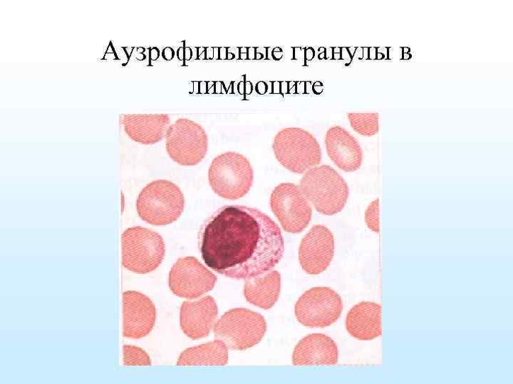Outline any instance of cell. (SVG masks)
Instances as JSON below:
<instances>
[{"label": "cell", "mask_w": 513, "mask_h": 384, "mask_svg": "<svg viewBox=\"0 0 513 384\" xmlns=\"http://www.w3.org/2000/svg\"><path fill=\"white\" fill-rule=\"evenodd\" d=\"M120 123L132 141L146 146L161 141L171 125L167 114H122Z\"/></svg>", "instance_id": "cell-15"}, {"label": "cell", "mask_w": 513, "mask_h": 384, "mask_svg": "<svg viewBox=\"0 0 513 384\" xmlns=\"http://www.w3.org/2000/svg\"><path fill=\"white\" fill-rule=\"evenodd\" d=\"M183 192L174 183L156 180L146 185L137 201L140 218L154 226H165L177 221L184 209Z\"/></svg>", "instance_id": "cell-5"}, {"label": "cell", "mask_w": 513, "mask_h": 384, "mask_svg": "<svg viewBox=\"0 0 513 384\" xmlns=\"http://www.w3.org/2000/svg\"><path fill=\"white\" fill-rule=\"evenodd\" d=\"M217 277L194 257L179 259L168 277V286L180 298L195 299L212 291Z\"/></svg>", "instance_id": "cell-11"}, {"label": "cell", "mask_w": 513, "mask_h": 384, "mask_svg": "<svg viewBox=\"0 0 513 384\" xmlns=\"http://www.w3.org/2000/svg\"><path fill=\"white\" fill-rule=\"evenodd\" d=\"M306 59L311 61L315 57V51L312 48L307 49L304 53Z\"/></svg>", "instance_id": "cell-28"}, {"label": "cell", "mask_w": 513, "mask_h": 384, "mask_svg": "<svg viewBox=\"0 0 513 384\" xmlns=\"http://www.w3.org/2000/svg\"><path fill=\"white\" fill-rule=\"evenodd\" d=\"M281 276L277 271H269L246 281L243 293L246 301L263 310H270L278 301Z\"/></svg>", "instance_id": "cell-19"}, {"label": "cell", "mask_w": 513, "mask_h": 384, "mask_svg": "<svg viewBox=\"0 0 513 384\" xmlns=\"http://www.w3.org/2000/svg\"><path fill=\"white\" fill-rule=\"evenodd\" d=\"M255 91L260 95H265L268 91V85L264 81H260L256 84Z\"/></svg>", "instance_id": "cell-24"}, {"label": "cell", "mask_w": 513, "mask_h": 384, "mask_svg": "<svg viewBox=\"0 0 513 384\" xmlns=\"http://www.w3.org/2000/svg\"><path fill=\"white\" fill-rule=\"evenodd\" d=\"M283 55V52L280 48H275L272 52V57L275 60H279Z\"/></svg>", "instance_id": "cell-30"}, {"label": "cell", "mask_w": 513, "mask_h": 384, "mask_svg": "<svg viewBox=\"0 0 513 384\" xmlns=\"http://www.w3.org/2000/svg\"><path fill=\"white\" fill-rule=\"evenodd\" d=\"M208 93V82H200V93L204 94Z\"/></svg>", "instance_id": "cell-32"}, {"label": "cell", "mask_w": 513, "mask_h": 384, "mask_svg": "<svg viewBox=\"0 0 513 384\" xmlns=\"http://www.w3.org/2000/svg\"><path fill=\"white\" fill-rule=\"evenodd\" d=\"M270 206L283 229L288 233H299L309 225L313 209L299 186L282 183L273 190Z\"/></svg>", "instance_id": "cell-10"}, {"label": "cell", "mask_w": 513, "mask_h": 384, "mask_svg": "<svg viewBox=\"0 0 513 384\" xmlns=\"http://www.w3.org/2000/svg\"><path fill=\"white\" fill-rule=\"evenodd\" d=\"M199 245L204 264L227 278L247 281L282 260L284 242L278 225L261 211L226 206L202 226Z\"/></svg>", "instance_id": "cell-1"}, {"label": "cell", "mask_w": 513, "mask_h": 384, "mask_svg": "<svg viewBox=\"0 0 513 384\" xmlns=\"http://www.w3.org/2000/svg\"><path fill=\"white\" fill-rule=\"evenodd\" d=\"M166 151L175 163L183 166L197 165L207 156L209 138L201 125L179 118L168 127Z\"/></svg>", "instance_id": "cell-8"}, {"label": "cell", "mask_w": 513, "mask_h": 384, "mask_svg": "<svg viewBox=\"0 0 513 384\" xmlns=\"http://www.w3.org/2000/svg\"><path fill=\"white\" fill-rule=\"evenodd\" d=\"M123 335L139 339L153 330L156 320V309L152 301L137 291L123 293Z\"/></svg>", "instance_id": "cell-13"}, {"label": "cell", "mask_w": 513, "mask_h": 384, "mask_svg": "<svg viewBox=\"0 0 513 384\" xmlns=\"http://www.w3.org/2000/svg\"><path fill=\"white\" fill-rule=\"evenodd\" d=\"M197 59H207V48L200 47L197 49Z\"/></svg>", "instance_id": "cell-26"}, {"label": "cell", "mask_w": 513, "mask_h": 384, "mask_svg": "<svg viewBox=\"0 0 513 384\" xmlns=\"http://www.w3.org/2000/svg\"><path fill=\"white\" fill-rule=\"evenodd\" d=\"M123 362L125 366H151L149 354L142 348L132 345L123 347Z\"/></svg>", "instance_id": "cell-22"}, {"label": "cell", "mask_w": 513, "mask_h": 384, "mask_svg": "<svg viewBox=\"0 0 513 384\" xmlns=\"http://www.w3.org/2000/svg\"><path fill=\"white\" fill-rule=\"evenodd\" d=\"M229 348L217 339L188 348L181 353L178 366H225L229 362Z\"/></svg>", "instance_id": "cell-20"}, {"label": "cell", "mask_w": 513, "mask_h": 384, "mask_svg": "<svg viewBox=\"0 0 513 384\" xmlns=\"http://www.w3.org/2000/svg\"><path fill=\"white\" fill-rule=\"evenodd\" d=\"M345 326L348 333L361 341H370L382 334L381 306L374 302H361L348 313Z\"/></svg>", "instance_id": "cell-18"}, {"label": "cell", "mask_w": 513, "mask_h": 384, "mask_svg": "<svg viewBox=\"0 0 513 384\" xmlns=\"http://www.w3.org/2000/svg\"><path fill=\"white\" fill-rule=\"evenodd\" d=\"M324 86L321 82H316V84L313 86V91L316 94H321L323 91Z\"/></svg>", "instance_id": "cell-31"}, {"label": "cell", "mask_w": 513, "mask_h": 384, "mask_svg": "<svg viewBox=\"0 0 513 384\" xmlns=\"http://www.w3.org/2000/svg\"><path fill=\"white\" fill-rule=\"evenodd\" d=\"M216 48H207V59H216Z\"/></svg>", "instance_id": "cell-33"}, {"label": "cell", "mask_w": 513, "mask_h": 384, "mask_svg": "<svg viewBox=\"0 0 513 384\" xmlns=\"http://www.w3.org/2000/svg\"><path fill=\"white\" fill-rule=\"evenodd\" d=\"M343 310L341 296L328 287L306 291L294 307L298 322L307 327L324 328L335 323Z\"/></svg>", "instance_id": "cell-9"}, {"label": "cell", "mask_w": 513, "mask_h": 384, "mask_svg": "<svg viewBox=\"0 0 513 384\" xmlns=\"http://www.w3.org/2000/svg\"><path fill=\"white\" fill-rule=\"evenodd\" d=\"M122 265L138 274L156 270L163 261L166 247L158 233L142 226L127 229L122 235Z\"/></svg>", "instance_id": "cell-4"}, {"label": "cell", "mask_w": 513, "mask_h": 384, "mask_svg": "<svg viewBox=\"0 0 513 384\" xmlns=\"http://www.w3.org/2000/svg\"><path fill=\"white\" fill-rule=\"evenodd\" d=\"M272 93L281 94V82L275 81L272 82Z\"/></svg>", "instance_id": "cell-29"}, {"label": "cell", "mask_w": 513, "mask_h": 384, "mask_svg": "<svg viewBox=\"0 0 513 384\" xmlns=\"http://www.w3.org/2000/svg\"><path fill=\"white\" fill-rule=\"evenodd\" d=\"M218 312L216 301L211 296L184 302L180 312L182 331L193 340L208 337L214 327Z\"/></svg>", "instance_id": "cell-14"}, {"label": "cell", "mask_w": 513, "mask_h": 384, "mask_svg": "<svg viewBox=\"0 0 513 384\" xmlns=\"http://www.w3.org/2000/svg\"><path fill=\"white\" fill-rule=\"evenodd\" d=\"M240 59H248V48H241L240 49Z\"/></svg>", "instance_id": "cell-36"}, {"label": "cell", "mask_w": 513, "mask_h": 384, "mask_svg": "<svg viewBox=\"0 0 513 384\" xmlns=\"http://www.w3.org/2000/svg\"><path fill=\"white\" fill-rule=\"evenodd\" d=\"M267 331L264 317L246 308L226 312L214 327L216 339L223 341L229 349L245 351L258 344Z\"/></svg>", "instance_id": "cell-6"}, {"label": "cell", "mask_w": 513, "mask_h": 384, "mask_svg": "<svg viewBox=\"0 0 513 384\" xmlns=\"http://www.w3.org/2000/svg\"><path fill=\"white\" fill-rule=\"evenodd\" d=\"M289 93V83L288 82H281V94L288 93Z\"/></svg>", "instance_id": "cell-37"}, {"label": "cell", "mask_w": 513, "mask_h": 384, "mask_svg": "<svg viewBox=\"0 0 513 384\" xmlns=\"http://www.w3.org/2000/svg\"><path fill=\"white\" fill-rule=\"evenodd\" d=\"M336 342L323 334H311L302 338L294 347V366L332 365L338 363Z\"/></svg>", "instance_id": "cell-17"}, {"label": "cell", "mask_w": 513, "mask_h": 384, "mask_svg": "<svg viewBox=\"0 0 513 384\" xmlns=\"http://www.w3.org/2000/svg\"><path fill=\"white\" fill-rule=\"evenodd\" d=\"M183 61H189L192 57V52L190 48H183Z\"/></svg>", "instance_id": "cell-27"}, {"label": "cell", "mask_w": 513, "mask_h": 384, "mask_svg": "<svg viewBox=\"0 0 513 384\" xmlns=\"http://www.w3.org/2000/svg\"><path fill=\"white\" fill-rule=\"evenodd\" d=\"M245 86H246V95L251 94L253 92V86L252 83H250V81H247V82H246Z\"/></svg>", "instance_id": "cell-39"}, {"label": "cell", "mask_w": 513, "mask_h": 384, "mask_svg": "<svg viewBox=\"0 0 513 384\" xmlns=\"http://www.w3.org/2000/svg\"><path fill=\"white\" fill-rule=\"evenodd\" d=\"M299 188L318 212L328 216L342 211L350 194L344 178L329 165L316 166L306 171Z\"/></svg>", "instance_id": "cell-2"}, {"label": "cell", "mask_w": 513, "mask_h": 384, "mask_svg": "<svg viewBox=\"0 0 513 384\" xmlns=\"http://www.w3.org/2000/svg\"><path fill=\"white\" fill-rule=\"evenodd\" d=\"M163 56L167 61H171L175 56V52L171 47H167L163 50Z\"/></svg>", "instance_id": "cell-25"}, {"label": "cell", "mask_w": 513, "mask_h": 384, "mask_svg": "<svg viewBox=\"0 0 513 384\" xmlns=\"http://www.w3.org/2000/svg\"><path fill=\"white\" fill-rule=\"evenodd\" d=\"M325 144L329 158L340 169L352 173L361 168L363 162L361 146L345 128L340 126L330 128Z\"/></svg>", "instance_id": "cell-16"}, {"label": "cell", "mask_w": 513, "mask_h": 384, "mask_svg": "<svg viewBox=\"0 0 513 384\" xmlns=\"http://www.w3.org/2000/svg\"><path fill=\"white\" fill-rule=\"evenodd\" d=\"M278 162L289 171L302 174L318 166L322 150L311 133L299 127H287L275 136L272 145Z\"/></svg>", "instance_id": "cell-3"}, {"label": "cell", "mask_w": 513, "mask_h": 384, "mask_svg": "<svg viewBox=\"0 0 513 384\" xmlns=\"http://www.w3.org/2000/svg\"><path fill=\"white\" fill-rule=\"evenodd\" d=\"M192 83V88L191 91H190V93H195L199 94L200 93V82L198 81H193Z\"/></svg>", "instance_id": "cell-35"}, {"label": "cell", "mask_w": 513, "mask_h": 384, "mask_svg": "<svg viewBox=\"0 0 513 384\" xmlns=\"http://www.w3.org/2000/svg\"><path fill=\"white\" fill-rule=\"evenodd\" d=\"M347 117L352 127L359 135L371 137L379 133V113L350 112Z\"/></svg>", "instance_id": "cell-21"}, {"label": "cell", "mask_w": 513, "mask_h": 384, "mask_svg": "<svg viewBox=\"0 0 513 384\" xmlns=\"http://www.w3.org/2000/svg\"><path fill=\"white\" fill-rule=\"evenodd\" d=\"M335 255V238L325 226L316 225L301 241L299 261L308 274L318 275L330 267Z\"/></svg>", "instance_id": "cell-12"}, {"label": "cell", "mask_w": 513, "mask_h": 384, "mask_svg": "<svg viewBox=\"0 0 513 384\" xmlns=\"http://www.w3.org/2000/svg\"><path fill=\"white\" fill-rule=\"evenodd\" d=\"M229 52L227 48H219V59H228Z\"/></svg>", "instance_id": "cell-34"}, {"label": "cell", "mask_w": 513, "mask_h": 384, "mask_svg": "<svg viewBox=\"0 0 513 384\" xmlns=\"http://www.w3.org/2000/svg\"><path fill=\"white\" fill-rule=\"evenodd\" d=\"M256 49L248 48V59H256Z\"/></svg>", "instance_id": "cell-38"}, {"label": "cell", "mask_w": 513, "mask_h": 384, "mask_svg": "<svg viewBox=\"0 0 513 384\" xmlns=\"http://www.w3.org/2000/svg\"><path fill=\"white\" fill-rule=\"evenodd\" d=\"M253 170L244 156L227 152L213 161L209 171L210 185L216 194L226 199L246 196L253 182Z\"/></svg>", "instance_id": "cell-7"}, {"label": "cell", "mask_w": 513, "mask_h": 384, "mask_svg": "<svg viewBox=\"0 0 513 384\" xmlns=\"http://www.w3.org/2000/svg\"><path fill=\"white\" fill-rule=\"evenodd\" d=\"M365 221L371 230L379 233V199L371 202L365 213Z\"/></svg>", "instance_id": "cell-23"}, {"label": "cell", "mask_w": 513, "mask_h": 384, "mask_svg": "<svg viewBox=\"0 0 513 384\" xmlns=\"http://www.w3.org/2000/svg\"><path fill=\"white\" fill-rule=\"evenodd\" d=\"M183 55H184L183 48L180 47L178 49V50L177 52V57H178V59L180 61H183Z\"/></svg>", "instance_id": "cell-41"}, {"label": "cell", "mask_w": 513, "mask_h": 384, "mask_svg": "<svg viewBox=\"0 0 513 384\" xmlns=\"http://www.w3.org/2000/svg\"><path fill=\"white\" fill-rule=\"evenodd\" d=\"M245 85H246V82H244V81H242L238 84V92L241 95L246 94V86Z\"/></svg>", "instance_id": "cell-40"}]
</instances>
